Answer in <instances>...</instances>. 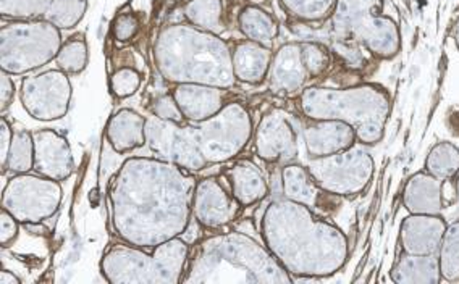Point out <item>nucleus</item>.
I'll return each mask as SVG.
<instances>
[{
    "label": "nucleus",
    "instance_id": "3",
    "mask_svg": "<svg viewBox=\"0 0 459 284\" xmlns=\"http://www.w3.org/2000/svg\"><path fill=\"white\" fill-rule=\"evenodd\" d=\"M255 134L247 107L230 102L204 122H167L146 118V146L157 159L196 173L235 159Z\"/></svg>",
    "mask_w": 459,
    "mask_h": 284
},
{
    "label": "nucleus",
    "instance_id": "21",
    "mask_svg": "<svg viewBox=\"0 0 459 284\" xmlns=\"http://www.w3.org/2000/svg\"><path fill=\"white\" fill-rule=\"evenodd\" d=\"M107 139L118 154L146 146V118L132 108L118 110L107 125Z\"/></svg>",
    "mask_w": 459,
    "mask_h": 284
},
{
    "label": "nucleus",
    "instance_id": "35",
    "mask_svg": "<svg viewBox=\"0 0 459 284\" xmlns=\"http://www.w3.org/2000/svg\"><path fill=\"white\" fill-rule=\"evenodd\" d=\"M301 54H303L306 72L309 76H319L327 70L330 57L327 50L324 49L320 44H311V42L301 44Z\"/></svg>",
    "mask_w": 459,
    "mask_h": 284
},
{
    "label": "nucleus",
    "instance_id": "31",
    "mask_svg": "<svg viewBox=\"0 0 459 284\" xmlns=\"http://www.w3.org/2000/svg\"><path fill=\"white\" fill-rule=\"evenodd\" d=\"M86 9L84 0H52L46 17L52 25L72 28L80 22Z\"/></svg>",
    "mask_w": 459,
    "mask_h": 284
},
{
    "label": "nucleus",
    "instance_id": "18",
    "mask_svg": "<svg viewBox=\"0 0 459 284\" xmlns=\"http://www.w3.org/2000/svg\"><path fill=\"white\" fill-rule=\"evenodd\" d=\"M403 205L414 215H442L443 181L427 171H418L406 181Z\"/></svg>",
    "mask_w": 459,
    "mask_h": 284
},
{
    "label": "nucleus",
    "instance_id": "33",
    "mask_svg": "<svg viewBox=\"0 0 459 284\" xmlns=\"http://www.w3.org/2000/svg\"><path fill=\"white\" fill-rule=\"evenodd\" d=\"M57 64L66 73H80L86 66V44L78 39L66 42L58 50Z\"/></svg>",
    "mask_w": 459,
    "mask_h": 284
},
{
    "label": "nucleus",
    "instance_id": "42",
    "mask_svg": "<svg viewBox=\"0 0 459 284\" xmlns=\"http://www.w3.org/2000/svg\"><path fill=\"white\" fill-rule=\"evenodd\" d=\"M13 94H15V86H13V82H12V78H10L9 74L2 73V92H0V108H2V112L10 106V102H12V99H13Z\"/></svg>",
    "mask_w": 459,
    "mask_h": 284
},
{
    "label": "nucleus",
    "instance_id": "17",
    "mask_svg": "<svg viewBox=\"0 0 459 284\" xmlns=\"http://www.w3.org/2000/svg\"><path fill=\"white\" fill-rule=\"evenodd\" d=\"M172 94L186 122H204L227 106L225 90L217 86L185 82L178 84Z\"/></svg>",
    "mask_w": 459,
    "mask_h": 284
},
{
    "label": "nucleus",
    "instance_id": "44",
    "mask_svg": "<svg viewBox=\"0 0 459 284\" xmlns=\"http://www.w3.org/2000/svg\"><path fill=\"white\" fill-rule=\"evenodd\" d=\"M455 39H456V46H458V49H459V20H458V25H456V31H455Z\"/></svg>",
    "mask_w": 459,
    "mask_h": 284
},
{
    "label": "nucleus",
    "instance_id": "7",
    "mask_svg": "<svg viewBox=\"0 0 459 284\" xmlns=\"http://www.w3.org/2000/svg\"><path fill=\"white\" fill-rule=\"evenodd\" d=\"M188 259V244L180 236L151 252L133 244H115L100 260V271L114 284H180Z\"/></svg>",
    "mask_w": 459,
    "mask_h": 284
},
{
    "label": "nucleus",
    "instance_id": "38",
    "mask_svg": "<svg viewBox=\"0 0 459 284\" xmlns=\"http://www.w3.org/2000/svg\"><path fill=\"white\" fill-rule=\"evenodd\" d=\"M18 225L20 221L10 211L5 209L0 211V244L4 247H9L17 239Z\"/></svg>",
    "mask_w": 459,
    "mask_h": 284
},
{
    "label": "nucleus",
    "instance_id": "26",
    "mask_svg": "<svg viewBox=\"0 0 459 284\" xmlns=\"http://www.w3.org/2000/svg\"><path fill=\"white\" fill-rule=\"evenodd\" d=\"M426 171L435 178L448 181L459 173V149L451 142L435 144L426 159Z\"/></svg>",
    "mask_w": 459,
    "mask_h": 284
},
{
    "label": "nucleus",
    "instance_id": "34",
    "mask_svg": "<svg viewBox=\"0 0 459 284\" xmlns=\"http://www.w3.org/2000/svg\"><path fill=\"white\" fill-rule=\"evenodd\" d=\"M52 0H2V13L9 17L46 15Z\"/></svg>",
    "mask_w": 459,
    "mask_h": 284
},
{
    "label": "nucleus",
    "instance_id": "1",
    "mask_svg": "<svg viewBox=\"0 0 459 284\" xmlns=\"http://www.w3.org/2000/svg\"><path fill=\"white\" fill-rule=\"evenodd\" d=\"M197 179L175 163L133 157L108 191L115 235L124 243L154 249L185 233L193 217Z\"/></svg>",
    "mask_w": 459,
    "mask_h": 284
},
{
    "label": "nucleus",
    "instance_id": "11",
    "mask_svg": "<svg viewBox=\"0 0 459 284\" xmlns=\"http://www.w3.org/2000/svg\"><path fill=\"white\" fill-rule=\"evenodd\" d=\"M22 104L34 120L56 122L65 116L70 108L72 86L62 72L26 78L22 86Z\"/></svg>",
    "mask_w": 459,
    "mask_h": 284
},
{
    "label": "nucleus",
    "instance_id": "2",
    "mask_svg": "<svg viewBox=\"0 0 459 284\" xmlns=\"http://www.w3.org/2000/svg\"><path fill=\"white\" fill-rule=\"evenodd\" d=\"M261 231L267 249L293 278L335 275L350 255L348 237L340 228L288 199L269 203Z\"/></svg>",
    "mask_w": 459,
    "mask_h": 284
},
{
    "label": "nucleus",
    "instance_id": "22",
    "mask_svg": "<svg viewBox=\"0 0 459 284\" xmlns=\"http://www.w3.org/2000/svg\"><path fill=\"white\" fill-rule=\"evenodd\" d=\"M354 34L378 57H394L400 50V31L390 18L370 15L356 28Z\"/></svg>",
    "mask_w": 459,
    "mask_h": 284
},
{
    "label": "nucleus",
    "instance_id": "30",
    "mask_svg": "<svg viewBox=\"0 0 459 284\" xmlns=\"http://www.w3.org/2000/svg\"><path fill=\"white\" fill-rule=\"evenodd\" d=\"M221 0H193L186 7V17L195 25L211 31H221Z\"/></svg>",
    "mask_w": 459,
    "mask_h": 284
},
{
    "label": "nucleus",
    "instance_id": "27",
    "mask_svg": "<svg viewBox=\"0 0 459 284\" xmlns=\"http://www.w3.org/2000/svg\"><path fill=\"white\" fill-rule=\"evenodd\" d=\"M437 257L443 281H459V221H455L446 228Z\"/></svg>",
    "mask_w": 459,
    "mask_h": 284
},
{
    "label": "nucleus",
    "instance_id": "19",
    "mask_svg": "<svg viewBox=\"0 0 459 284\" xmlns=\"http://www.w3.org/2000/svg\"><path fill=\"white\" fill-rule=\"evenodd\" d=\"M307 72L303 64L301 44H287L273 58L271 68V90L280 94H293L303 88Z\"/></svg>",
    "mask_w": 459,
    "mask_h": 284
},
{
    "label": "nucleus",
    "instance_id": "23",
    "mask_svg": "<svg viewBox=\"0 0 459 284\" xmlns=\"http://www.w3.org/2000/svg\"><path fill=\"white\" fill-rule=\"evenodd\" d=\"M392 280L398 284L442 283L438 257L404 252L392 268Z\"/></svg>",
    "mask_w": 459,
    "mask_h": 284
},
{
    "label": "nucleus",
    "instance_id": "9",
    "mask_svg": "<svg viewBox=\"0 0 459 284\" xmlns=\"http://www.w3.org/2000/svg\"><path fill=\"white\" fill-rule=\"evenodd\" d=\"M60 181L39 173H18L2 191V209L10 211L20 225H39L54 217L62 203Z\"/></svg>",
    "mask_w": 459,
    "mask_h": 284
},
{
    "label": "nucleus",
    "instance_id": "16",
    "mask_svg": "<svg viewBox=\"0 0 459 284\" xmlns=\"http://www.w3.org/2000/svg\"><path fill=\"white\" fill-rule=\"evenodd\" d=\"M303 130L304 147L309 159L338 154L358 142L356 131L338 120H311Z\"/></svg>",
    "mask_w": 459,
    "mask_h": 284
},
{
    "label": "nucleus",
    "instance_id": "15",
    "mask_svg": "<svg viewBox=\"0 0 459 284\" xmlns=\"http://www.w3.org/2000/svg\"><path fill=\"white\" fill-rule=\"evenodd\" d=\"M442 215H414L410 213L400 227L403 251L416 255H437L446 231Z\"/></svg>",
    "mask_w": 459,
    "mask_h": 284
},
{
    "label": "nucleus",
    "instance_id": "4",
    "mask_svg": "<svg viewBox=\"0 0 459 284\" xmlns=\"http://www.w3.org/2000/svg\"><path fill=\"white\" fill-rule=\"evenodd\" d=\"M293 280L265 244L231 231L209 236L189 251L181 284H290Z\"/></svg>",
    "mask_w": 459,
    "mask_h": 284
},
{
    "label": "nucleus",
    "instance_id": "5",
    "mask_svg": "<svg viewBox=\"0 0 459 284\" xmlns=\"http://www.w3.org/2000/svg\"><path fill=\"white\" fill-rule=\"evenodd\" d=\"M157 62L167 80L227 90L235 82L227 46L191 28H170L157 44Z\"/></svg>",
    "mask_w": 459,
    "mask_h": 284
},
{
    "label": "nucleus",
    "instance_id": "25",
    "mask_svg": "<svg viewBox=\"0 0 459 284\" xmlns=\"http://www.w3.org/2000/svg\"><path fill=\"white\" fill-rule=\"evenodd\" d=\"M233 73L241 82L257 84L265 78L271 65V50L259 42H243L233 54Z\"/></svg>",
    "mask_w": 459,
    "mask_h": 284
},
{
    "label": "nucleus",
    "instance_id": "8",
    "mask_svg": "<svg viewBox=\"0 0 459 284\" xmlns=\"http://www.w3.org/2000/svg\"><path fill=\"white\" fill-rule=\"evenodd\" d=\"M306 167L325 194L338 197L361 194L376 171L372 155L358 142L338 154L309 159Z\"/></svg>",
    "mask_w": 459,
    "mask_h": 284
},
{
    "label": "nucleus",
    "instance_id": "29",
    "mask_svg": "<svg viewBox=\"0 0 459 284\" xmlns=\"http://www.w3.org/2000/svg\"><path fill=\"white\" fill-rule=\"evenodd\" d=\"M34 168V141L33 133L17 131L13 134V142L10 147L9 160L5 170L18 173H28Z\"/></svg>",
    "mask_w": 459,
    "mask_h": 284
},
{
    "label": "nucleus",
    "instance_id": "36",
    "mask_svg": "<svg viewBox=\"0 0 459 284\" xmlns=\"http://www.w3.org/2000/svg\"><path fill=\"white\" fill-rule=\"evenodd\" d=\"M141 84L140 73H136L132 68H122L114 73L110 80L112 92L118 99L130 98L133 96Z\"/></svg>",
    "mask_w": 459,
    "mask_h": 284
},
{
    "label": "nucleus",
    "instance_id": "13",
    "mask_svg": "<svg viewBox=\"0 0 459 284\" xmlns=\"http://www.w3.org/2000/svg\"><path fill=\"white\" fill-rule=\"evenodd\" d=\"M238 201L217 178L197 181L193 197V217L205 229H219L227 227L237 219Z\"/></svg>",
    "mask_w": 459,
    "mask_h": 284
},
{
    "label": "nucleus",
    "instance_id": "40",
    "mask_svg": "<svg viewBox=\"0 0 459 284\" xmlns=\"http://www.w3.org/2000/svg\"><path fill=\"white\" fill-rule=\"evenodd\" d=\"M138 28L136 18L132 15H122L115 23V36L118 41H128Z\"/></svg>",
    "mask_w": 459,
    "mask_h": 284
},
{
    "label": "nucleus",
    "instance_id": "20",
    "mask_svg": "<svg viewBox=\"0 0 459 284\" xmlns=\"http://www.w3.org/2000/svg\"><path fill=\"white\" fill-rule=\"evenodd\" d=\"M225 176L229 179L230 193L241 207H251L269 195V183L255 163H237L225 171Z\"/></svg>",
    "mask_w": 459,
    "mask_h": 284
},
{
    "label": "nucleus",
    "instance_id": "32",
    "mask_svg": "<svg viewBox=\"0 0 459 284\" xmlns=\"http://www.w3.org/2000/svg\"><path fill=\"white\" fill-rule=\"evenodd\" d=\"M283 4L296 17L320 20L327 17L328 12L333 9L336 0H283Z\"/></svg>",
    "mask_w": 459,
    "mask_h": 284
},
{
    "label": "nucleus",
    "instance_id": "12",
    "mask_svg": "<svg viewBox=\"0 0 459 284\" xmlns=\"http://www.w3.org/2000/svg\"><path fill=\"white\" fill-rule=\"evenodd\" d=\"M255 155L265 163H291L298 157L299 144L295 126L281 110L264 115L253 134Z\"/></svg>",
    "mask_w": 459,
    "mask_h": 284
},
{
    "label": "nucleus",
    "instance_id": "14",
    "mask_svg": "<svg viewBox=\"0 0 459 284\" xmlns=\"http://www.w3.org/2000/svg\"><path fill=\"white\" fill-rule=\"evenodd\" d=\"M34 168L46 178L64 181L70 178L74 170L72 147L62 134L54 130H39L33 133Z\"/></svg>",
    "mask_w": 459,
    "mask_h": 284
},
{
    "label": "nucleus",
    "instance_id": "39",
    "mask_svg": "<svg viewBox=\"0 0 459 284\" xmlns=\"http://www.w3.org/2000/svg\"><path fill=\"white\" fill-rule=\"evenodd\" d=\"M13 134H15V131L12 130L7 118L2 116V120H0V167H2V171H5V167H7Z\"/></svg>",
    "mask_w": 459,
    "mask_h": 284
},
{
    "label": "nucleus",
    "instance_id": "24",
    "mask_svg": "<svg viewBox=\"0 0 459 284\" xmlns=\"http://www.w3.org/2000/svg\"><path fill=\"white\" fill-rule=\"evenodd\" d=\"M281 191L288 201L303 203L311 209L319 207L320 197L324 194L307 167L298 163H287L281 168Z\"/></svg>",
    "mask_w": 459,
    "mask_h": 284
},
{
    "label": "nucleus",
    "instance_id": "28",
    "mask_svg": "<svg viewBox=\"0 0 459 284\" xmlns=\"http://www.w3.org/2000/svg\"><path fill=\"white\" fill-rule=\"evenodd\" d=\"M239 23H241L243 33L247 34L251 41L259 42V44L271 42L279 31L275 20L269 13L255 7L245 10L239 17Z\"/></svg>",
    "mask_w": 459,
    "mask_h": 284
},
{
    "label": "nucleus",
    "instance_id": "43",
    "mask_svg": "<svg viewBox=\"0 0 459 284\" xmlns=\"http://www.w3.org/2000/svg\"><path fill=\"white\" fill-rule=\"evenodd\" d=\"M0 281H2V284H20V280L9 270L0 271Z\"/></svg>",
    "mask_w": 459,
    "mask_h": 284
},
{
    "label": "nucleus",
    "instance_id": "41",
    "mask_svg": "<svg viewBox=\"0 0 459 284\" xmlns=\"http://www.w3.org/2000/svg\"><path fill=\"white\" fill-rule=\"evenodd\" d=\"M335 49L338 50V54L344 58V62L350 66H362L364 64V57H362L361 52L353 47V46H348V44H336Z\"/></svg>",
    "mask_w": 459,
    "mask_h": 284
},
{
    "label": "nucleus",
    "instance_id": "37",
    "mask_svg": "<svg viewBox=\"0 0 459 284\" xmlns=\"http://www.w3.org/2000/svg\"><path fill=\"white\" fill-rule=\"evenodd\" d=\"M151 112H152V115L159 116V118L167 120V122L181 123V125L186 123V118L181 114L180 107L177 104L173 94L157 98L156 100H154V104H152Z\"/></svg>",
    "mask_w": 459,
    "mask_h": 284
},
{
    "label": "nucleus",
    "instance_id": "45",
    "mask_svg": "<svg viewBox=\"0 0 459 284\" xmlns=\"http://www.w3.org/2000/svg\"><path fill=\"white\" fill-rule=\"evenodd\" d=\"M456 194H458V202H459V173H458V176H456Z\"/></svg>",
    "mask_w": 459,
    "mask_h": 284
},
{
    "label": "nucleus",
    "instance_id": "10",
    "mask_svg": "<svg viewBox=\"0 0 459 284\" xmlns=\"http://www.w3.org/2000/svg\"><path fill=\"white\" fill-rule=\"evenodd\" d=\"M60 47V34L52 23H22L2 30V70L26 73L48 64Z\"/></svg>",
    "mask_w": 459,
    "mask_h": 284
},
{
    "label": "nucleus",
    "instance_id": "6",
    "mask_svg": "<svg viewBox=\"0 0 459 284\" xmlns=\"http://www.w3.org/2000/svg\"><path fill=\"white\" fill-rule=\"evenodd\" d=\"M299 106L309 120H338L350 125L362 146L382 141L392 112L388 92L374 84L350 90L312 88L304 90Z\"/></svg>",
    "mask_w": 459,
    "mask_h": 284
}]
</instances>
